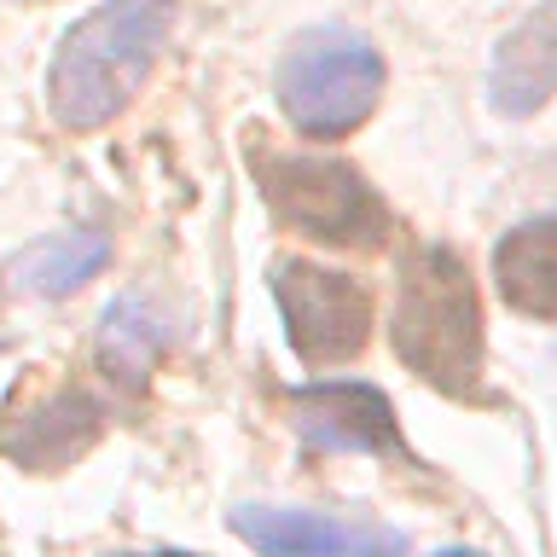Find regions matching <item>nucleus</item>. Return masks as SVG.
<instances>
[{
	"mask_svg": "<svg viewBox=\"0 0 557 557\" xmlns=\"http://www.w3.org/2000/svg\"><path fill=\"white\" fill-rule=\"evenodd\" d=\"M383 94V59L355 29H308L278 59V111L308 139L355 134Z\"/></svg>",
	"mask_w": 557,
	"mask_h": 557,
	"instance_id": "3",
	"label": "nucleus"
},
{
	"mask_svg": "<svg viewBox=\"0 0 557 557\" xmlns=\"http://www.w3.org/2000/svg\"><path fill=\"white\" fill-rule=\"evenodd\" d=\"M395 355L442 395L482 400V302L470 268L447 244H418L400 261Z\"/></svg>",
	"mask_w": 557,
	"mask_h": 557,
	"instance_id": "2",
	"label": "nucleus"
},
{
	"mask_svg": "<svg viewBox=\"0 0 557 557\" xmlns=\"http://www.w3.org/2000/svg\"><path fill=\"white\" fill-rule=\"evenodd\" d=\"M256 181H261L268 209L302 238L337 244V250H377L389 238V209L337 157L256 151Z\"/></svg>",
	"mask_w": 557,
	"mask_h": 557,
	"instance_id": "4",
	"label": "nucleus"
},
{
	"mask_svg": "<svg viewBox=\"0 0 557 557\" xmlns=\"http://www.w3.org/2000/svg\"><path fill=\"white\" fill-rule=\"evenodd\" d=\"M169 348V320L146 296H116L99 320V366L116 383H146L157 355Z\"/></svg>",
	"mask_w": 557,
	"mask_h": 557,
	"instance_id": "12",
	"label": "nucleus"
},
{
	"mask_svg": "<svg viewBox=\"0 0 557 557\" xmlns=\"http://www.w3.org/2000/svg\"><path fill=\"white\" fill-rule=\"evenodd\" d=\"M273 296L285 313V337L296 360L343 366L372 337V290L355 273H331L313 261H273Z\"/></svg>",
	"mask_w": 557,
	"mask_h": 557,
	"instance_id": "5",
	"label": "nucleus"
},
{
	"mask_svg": "<svg viewBox=\"0 0 557 557\" xmlns=\"http://www.w3.org/2000/svg\"><path fill=\"white\" fill-rule=\"evenodd\" d=\"M151 557H203V552H151Z\"/></svg>",
	"mask_w": 557,
	"mask_h": 557,
	"instance_id": "13",
	"label": "nucleus"
},
{
	"mask_svg": "<svg viewBox=\"0 0 557 557\" xmlns=\"http://www.w3.org/2000/svg\"><path fill=\"white\" fill-rule=\"evenodd\" d=\"M552 94H557V0H540L499 41L494 70H487V99H494L499 116H534Z\"/></svg>",
	"mask_w": 557,
	"mask_h": 557,
	"instance_id": "8",
	"label": "nucleus"
},
{
	"mask_svg": "<svg viewBox=\"0 0 557 557\" xmlns=\"http://www.w3.org/2000/svg\"><path fill=\"white\" fill-rule=\"evenodd\" d=\"M499 296L529 320H557V215L511 226L494 250Z\"/></svg>",
	"mask_w": 557,
	"mask_h": 557,
	"instance_id": "9",
	"label": "nucleus"
},
{
	"mask_svg": "<svg viewBox=\"0 0 557 557\" xmlns=\"http://www.w3.org/2000/svg\"><path fill=\"white\" fill-rule=\"evenodd\" d=\"M104 261H111V233H99V226H70V233H52L41 244H29L24 256H12V290L24 296H47V302H64V296H76L87 278H94Z\"/></svg>",
	"mask_w": 557,
	"mask_h": 557,
	"instance_id": "10",
	"label": "nucleus"
},
{
	"mask_svg": "<svg viewBox=\"0 0 557 557\" xmlns=\"http://www.w3.org/2000/svg\"><path fill=\"white\" fill-rule=\"evenodd\" d=\"M290 418L302 430V442L320 453H395V459H412L407 442H400L389 395L372 389V383H308V389H290Z\"/></svg>",
	"mask_w": 557,
	"mask_h": 557,
	"instance_id": "7",
	"label": "nucleus"
},
{
	"mask_svg": "<svg viewBox=\"0 0 557 557\" xmlns=\"http://www.w3.org/2000/svg\"><path fill=\"white\" fill-rule=\"evenodd\" d=\"M442 557H476V552H442Z\"/></svg>",
	"mask_w": 557,
	"mask_h": 557,
	"instance_id": "14",
	"label": "nucleus"
},
{
	"mask_svg": "<svg viewBox=\"0 0 557 557\" xmlns=\"http://www.w3.org/2000/svg\"><path fill=\"white\" fill-rule=\"evenodd\" d=\"M174 29V0H104L59 41L47 70V104L59 128L94 134L116 122L146 87Z\"/></svg>",
	"mask_w": 557,
	"mask_h": 557,
	"instance_id": "1",
	"label": "nucleus"
},
{
	"mask_svg": "<svg viewBox=\"0 0 557 557\" xmlns=\"http://www.w3.org/2000/svg\"><path fill=\"white\" fill-rule=\"evenodd\" d=\"M233 534L261 557H407V534L383 522L325 517V511H278V505H238Z\"/></svg>",
	"mask_w": 557,
	"mask_h": 557,
	"instance_id": "6",
	"label": "nucleus"
},
{
	"mask_svg": "<svg viewBox=\"0 0 557 557\" xmlns=\"http://www.w3.org/2000/svg\"><path fill=\"white\" fill-rule=\"evenodd\" d=\"M87 442H99V400L82 389L52 395L35 418L7 430V453L29 470H64Z\"/></svg>",
	"mask_w": 557,
	"mask_h": 557,
	"instance_id": "11",
	"label": "nucleus"
}]
</instances>
